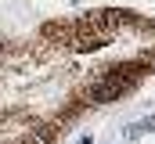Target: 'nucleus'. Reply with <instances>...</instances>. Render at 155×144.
Returning <instances> with one entry per match:
<instances>
[{"label":"nucleus","instance_id":"nucleus-1","mask_svg":"<svg viewBox=\"0 0 155 144\" xmlns=\"http://www.w3.org/2000/svg\"><path fill=\"white\" fill-rule=\"evenodd\" d=\"M137 126H141V133H155V115H148V119H141Z\"/></svg>","mask_w":155,"mask_h":144},{"label":"nucleus","instance_id":"nucleus-2","mask_svg":"<svg viewBox=\"0 0 155 144\" xmlns=\"http://www.w3.org/2000/svg\"><path fill=\"white\" fill-rule=\"evenodd\" d=\"M126 137H130V141H137V137H141V126H137V123H134V126H126Z\"/></svg>","mask_w":155,"mask_h":144}]
</instances>
